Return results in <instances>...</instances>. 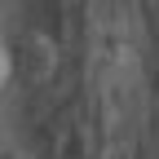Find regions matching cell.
Instances as JSON below:
<instances>
[{
	"label": "cell",
	"mask_w": 159,
	"mask_h": 159,
	"mask_svg": "<svg viewBox=\"0 0 159 159\" xmlns=\"http://www.w3.org/2000/svg\"><path fill=\"white\" fill-rule=\"evenodd\" d=\"M0 159H22V155H9V150H0Z\"/></svg>",
	"instance_id": "obj_2"
},
{
	"label": "cell",
	"mask_w": 159,
	"mask_h": 159,
	"mask_svg": "<svg viewBox=\"0 0 159 159\" xmlns=\"http://www.w3.org/2000/svg\"><path fill=\"white\" fill-rule=\"evenodd\" d=\"M9 80V53H5V44H0V84Z\"/></svg>",
	"instance_id": "obj_1"
}]
</instances>
